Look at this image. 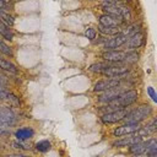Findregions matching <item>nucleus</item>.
Instances as JSON below:
<instances>
[{
  "instance_id": "f257e3e1",
  "label": "nucleus",
  "mask_w": 157,
  "mask_h": 157,
  "mask_svg": "<svg viewBox=\"0 0 157 157\" xmlns=\"http://www.w3.org/2000/svg\"><path fill=\"white\" fill-rule=\"evenodd\" d=\"M153 114V108L148 103H142L132 109H129L123 119V124H141Z\"/></svg>"
},
{
  "instance_id": "f03ea898",
  "label": "nucleus",
  "mask_w": 157,
  "mask_h": 157,
  "mask_svg": "<svg viewBox=\"0 0 157 157\" xmlns=\"http://www.w3.org/2000/svg\"><path fill=\"white\" fill-rule=\"evenodd\" d=\"M130 88V83L124 80V85L119 86V87H115V88H112V90H108L105 92H102V93H98L97 97H96V101L98 104L103 105V104H108L110 102H113L114 99H117L123 92L128 91Z\"/></svg>"
},
{
  "instance_id": "7ed1b4c3",
  "label": "nucleus",
  "mask_w": 157,
  "mask_h": 157,
  "mask_svg": "<svg viewBox=\"0 0 157 157\" xmlns=\"http://www.w3.org/2000/svg\"><path fill=\"white\" fill-rule=\"evenodd\" d=\"M124 85V80H120V78H102V80H98L93 87H92V92L94 93H102V92H105L108 90H112V88H115V87H119Z\"/></svg>"
},
{
  "instance_id": "20e7f679",
  "label": "nucleus",
  "mask_w": 157,
  "mask_h": 157,
  "mask_svg": "<svg viewBox=\"0 0 157 157\" xmlns=\"http://www.w3.org/2000/svg\"><path fill=\"white\" fill-rule=\"evenodd\" d=\"M18 118L11 107L0 105V125L4 128H12L17 124Z\"/></svg>"
},
{
  "instance_id": "39448f33",
  "label": "nucleus",
  "mask_w": 157,
  "mask_h": 157,
  "mask_svg": "<svg viewBox=\"0 0 157 157\" xmlns=\"http://www.w3.org/2000/svg\"><path fill=\"white\" fill-rule=\"evenodd\" d=\"M128 108L125 109H118V110H113V112H108V113H103L101 114V118L99 120L105 124V125H110V124H117V123H120L123 121L124 117L128 113Z\"/></svg>"
},
{
  "instance_id": "423d86ee",
  "label": "nucleus",
  "mask_w": 157,
  "mask_h": 157,
  "mask_svg": "<svg viewBox=\"0 0 157 157\" xmlns=\"http://www.w3.org/2000/svg\"><path fill=\"white\" fill-rule=\"evenodd\" d=\"M142 140H144V137L139 132H135L131 135H126L125 137H119V139L114 140L110 145L113 148H124V147H129L134 144H137Z\"/></svg>"
},
{
  "instance_id": "0eeeda50",
  "label": "nucleus",
  "mask_w": 157,
  "mask_h": 157,
  "mask_svg": "<svg viewBox=\"0 0 157 157\" xmlns=\"http://www.w3.org/2000/svg\"><path fill=\"white\" fill-rule=\"evenodd\" d=\"M102 61L105 63H121L125 64V56H126V50H107V52H102L99 54Z\"/></svg>"
},
{
  "instance_id": "6e6552de",
  "label": "nucleus",
  "mask_w": 157,
  "mask_h": 157,
  "mask_svg": "<svg viewBox=\"0 0 157 157\" xmlns=\"http://www.w3.org/2000/svg\"><path fill=\"white\" fill-rule=\"evenodd\" d=\"M141 124H121L113 129L112 135L114 137H124L126 135H131L135 132H139L141 129Z\"/></svg>"
},
{
  "instance_id": "1a4fd4ad",
  "label": "nucleus",
  "mask_w": 157,
  "mask_h": 157,
  "mask_svg": "<svg viewBox=\"0 0 157 157\" xmlns=\"http://www.w3.org/2000/svg\"><path fill=\"white\" fill-rule=\"evenodd\" d=\"M128 39H129L128 37H125L124 34L119 33V34H117L114 37L108 38V40L102 45V48H103L104 52H107V50H117L118 48H123L124 44L128 42Z\"/></svg>"
},
{
  "instance_id": "9d476101",
  "label": "nucleus",
  "mask_w": 157,
  "mask_h": 157,
  "mask_svg": "<svg viewBox=\"0 0 157 157\" xmlns=\"http://www.w3.org/2000/svg\"><path fill=\"white\" fill-rule=\"evenodd\" d=\"M145 43H146V36L144 34V32H139L137 34H135L128 39V42L123 47V50H136V49L144 47Z\"/></svg>"
},
{
  "instance_id": "9b49d317",
  "label": "nucleus",
  "mask_w": 157,
  "mask_h": 157,
  "mask_svg": "<svg viewBox=\"0 0 157 157\" xmlns=\"http://www.w3.org/2000/svg\"><path fill=\"white\" fill-rule=\"evenodd\" d=\"M34 129L32 126H20L15 130L13 135H15V139L20 142H26L31 139H33L34 136Z\"/></svg>"
},
{
  "instance_id": "f8f14e48",
  "label": "nucleus",
  "mask_w": 157,
  "mask_h": 157,
  "mask_svg": "<svg viewBox=\"0 0 157 157\" xmlns=\"http://www.w3.org/2000/svg\"><path fill=\"white\" fill-rule=\"evenodd\" d=\"M98 25H101L103 27H120V28H123L125 26L120 20L114 18L105 13H101L98 16Z\"/></svg>"
},
{
  "instance_id": "ddd939ff",
  "label": "nucleus",
  "mask_w": 157,
  "mask_h": 157,
  "mask_svg": "<svg viewBox=\"0 0 157 157\" xmlns=\"http://www.w3.org/2000/svg\"><path fill=\"white\" fill-rule=\"evenodd\" d=\"M139 32H142V25L141 22H134V23H128L126 26H124L120 31L121 34H124L125 37L130 38L135 34H137Z\"/></svg>"
},
{
  "instance_id": "4468645a",
  "label": "nucleus",
  "mask_w": 157,
  "mask_h": 157,
  "mask_svg": "<svg viewBox=\"0 0 157 157\" xmlns=\"http://www.w3.org/2000/svg\"><path fill=\"white\" fill-rule=\"evenodd\" d=\"M147 146H148V139L147 140H142L137 144H134L131 146L128 147V152L131 155V156H136V155H145L146 150H147Z\"/></svg>"
},
{
  "instance_id": "2eb2a0df",
  "label": "nucleus",
  "mask_w": 157,
  "mask_h": 157,
  "mask_svg": "<svg viewBox=\"0 0 157 157\" xmlns=\"http://www.w3.org/2000/svg\"><path fill=\"white\" fill-rule=\"evenodd\" d=\"M156 130H157L156 118H155V117H152V119H151L150 121H147V124H146V125L141 126V129H140L139 134H140L142 137H145V136H151V135H153V134L156 132Z\"/></svg>"
},
{
  "instance_id": "dca6fc26",
  "label": "nucleus",
  "mask_w": 157,
  "mask_h": 157,
  "mask_svg": "<svg viewBox=\"0 0 157 157\" xmlns=\"http://www.w3.org/2000/svg\"><path fill=\"white\" fill-rule=\"evenodd\" d=\"M0 70L7 72L10 75H18L20 74V69L13 63H11L10 60L2 59V58H0Z\"/></svg>"
},
{
  "instance_id": "f3484780",
  "label": "nucleus",
  "mask_w": 157,
  "mask_h": 157,
  "mask_svg": "<svg viewBox=\"0 0 157 157\" xmlns=\"http://www.w3.org/2000/svg\"><path fill=\"white\" fill-rule=\"evenodd\" d=\"M96 29H98V32H99L102 36H105V37H108V38L119 34L120 31H121L120 27H103V26H101V25H98Z\"/></svg>"
},
{
  "instance_id": "a211bd4d",
  "label": "nucleus",
  "mask_w": 157,
  "mask_h": 157,
  "mask_svg": "<svg viewBox=\"0 0 157 157\" xmlns=\"http://www.w3.org/2000/svg\"><path fill=\"white\" fill-rule=\"evenodd\" d=\"M0 37L4 38V39L7 40V42H12L13 38H15V33H13V31L11 29V27H9V26H6L5 23L0 22Z\"/></svg>"
},
{
  "instance_id": "6ab92c4d",
  "label": "nucleus",
  "mask_w": 157,
  "mask_h": 157,
  "mask_svg": "<svg viewBox=\"0 0 157 157\" xmlns=\"http://www.w3.org/2000/svg\"><path fill=\"white\" fill-rule=\"evenodd\" d=\"M146 157H157V141L155 137L148 139V146L145 152Z\"/></svg>"
},
{
  "instance_id": "aec40b11",
  "label": "nucleus",
  "mask_w": 157,
  "mask_h": 157,
  "mask_svg": "<svg viewBox=\"0 0 157 157\" xmlns=\"http://www.w3.org/2000/svg\"><path fill=\"white\" fill-rule=\"evenodd\" d=\"M34 148H36L37 152L45 153V152H48V151L52 150V142H50L49 140H40V141L36 142Z\"/></svg>"
},
{
  "instance_id": "412c9836",
  "label": "nucleus",
  "mask_w": 157,
  "mask_h": 157,
  "mask_svg": "<svg viewBox=\"0 0 157 157\" xmlns=\"http://www.w3.org/2000/svg\"><path fill=\"white\" fill-rule=\"evenodd\" d=\"M0 22L5 23V25L9 26V27H12L13 23H15V17H13L10 12H7V11L0 9Z\"/></svg>"
},
{
  "instance_id": "4be33fe9",
  "label": "nucleus",
  "mask_w": 157,
  "mask_h": 157,
  "mask_svg": "<svg viewBox=\"0 0 157 157\" xmlns=\"http://www.w3.org/2000/svg\"><path fill=\"white\" fill-rule=\"evenodd\" d=\"M108 66V63L105 61H98V63H93L88 66V71L96 75H101V72Z\"/></svg>"
},
{
  "instance_id": "5701e85b",
  "label": "nucleus",
  "mask_w": 157,
  "mask_h": 157,
  "mask_svg": "<svg viewBox=\"0 0 157 157\" xmlns=\"http://www.w3.org/2000/svg\"><path fill=\"white\" fill-rule=\"evenodd\" d=\"M0 54L9 56V58H13V49L7 43H5L2 39H0Z\"/></svg>"
},
{
  "instance_id": "b1692460",
  "label": "nucleus",
  "mask_w": 157,
  "mask_h": 157,
  "mask_svg": "<svg viewBox=\"0 0 157 157\" xmlns=\"http://www.w3.org/2000/svg\"><path fill=\"white\" fill-rule=\"evenodd\" d=\"M83 34H85V37H86L88 40L93 42V40L97 38V29L93 28V27H86Z\"/></svg>"
},
{
  "instance_id": "393cba45",
  "label": "nucleus",
  "mask_w": 157,
  "mask_h": 157,
  "mask_svg": "<svg viewBox=\"0 0 157 157\" xmlns=\"http://www.w3.org/2000/svg\"><path fill=\"white\" fill-rule=\"evenodd\" d=\"M6 101L11 104V105H15V107H20L21 102H20V98L18 96H16L15 93H12L11 91L7 93V97H6Z\"/></svg>"
},
{
  "instance_id": "a878e982",
  "label": "nucleus",
  "mask_w": 157,
  "mask_h": 157,
  "mask_svg": "<svg viewBox=\"0 0 157 157\" xmlns=\"http://www.w3.org/2000/svg\"><path fill=\"white\" fill-rule=\"evenodd\" d=\"M11 145L13 146V148H15V150H17V151H20V152L26 151V150H29V147H27V146L25 145V142H20V141H17V140L12 141V142H11Z\"/></svg>"
},
{
  "instance_id": "bb28decb",
  "label": "nucleus",
  "mask_w": 157,
  "mask_h": 157,
  "mask_svg": "<svg viewBox=\"0 0 157 157\" xmlns=\"http://www.w3.org/2000/svg\"><path fill=\"white\" fill-rule=\"evenodd\" d=\"M147 94L152 99L153 103H157V94H156V91L152 86H147Z\"/></svg>"
},
{
  "instance_id": "cd10ccee",
  "label": "nucleus",
  "mask_w": 157,
  "mask_h": 157,
  "mask_svg": "<svg viewBox=\"0 0 157 157\" xmlns=\"http://www.w3.org/2000/svg\"><path fill=\"white\" fill-rule=\"evenodd\" d=\"M107 40H108V37H105V36H102V34H101V36H99L98 38H96L92 43H93L94 45H103Z\"/></svg>"
},
{
  "instance_id": "c85d7f7f",
  "label": "nucleus",
  "mask_w": 157,
  "mask_h": 157,
  "mask_svg": "<svg viewBox=\"0 0 157 157\" xmlns=\"http://www.w3.org/2000/svg\"><path fill=\"white\" fill-rule=\"evenodd\" d=\"M9 85H10L9 78H7L6 76H4L2 74H0V87H5V88H7Z\"/></svg>"
},
{
  "instance_id": "c756f323",
  "label": "nucleus",
  "mask_w": 157,
  "mask_h": 157,
  "mask_svg": "<svg viewBox=\"0 0 157 157\" xmlns=\"http://www.w3.org/2000/svg\"><path fill=\"white\" fill-rule=\"evenodd\" d=\"M10 134H11V132H10L9 129H6V128H4V126L0 125V137H6V136H9Z\"/></svg>"
},
{
  "instance_id": "7c9ffc66",
  "label": "nucleus",
  "mask_w": 157,
  "mask_h": 157,
  "mask_svg": "<svg viewBox=\"0 0 157 157\" xmlns=\"http://www.w3.org/2000/svg\"><path fill=\"white\" fill-rule=\"evenodd\" d=\"M10 2H7V1H4V0H0V9L1 10H5V11H7V10H10ZM9 12V11H7Z\"/></svg>"
},
{
  "instance_id": "2f4dec72",
  "label": "nucleus",
  "mask_w": 157,
  "mask_h": 157,
  "mask_svg": "<svg viewBox=\"0 0 157 157\" xmlns=\"http://www.w3.org/2000/svg\"><path fill=\"white\" fill-rule=\"evenodd\" d=\"M5 157H29L28 155H25L22 152H18V153H11V155H6Z\"/></svg>"
},
{
  "instance_id": "473e14b6",
  "label": "nucleus",
  "mask_w": 157,
  "mask_h": 157,
  "mask_svg": "<svg viewBox=\"0 0 157 157\" xmlns=\"http://www.w3.org/2000/svg\"><path fill=\"white\" fill-rule=\"evenodd\" d=\"M131 157H146L145 155H136V156H131Z\"/></svg>"
}]
</instances>
